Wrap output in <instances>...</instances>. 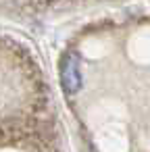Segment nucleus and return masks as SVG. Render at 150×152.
Segmentation results:
<instances>
[{"mask_svg": "<svg viewBox=\"0 0 150 152\" xmlns=\"http://www.w3.org/2000/svg\"><path fill=\"white\" fill-rule=\"evenodd\" d=\"M61 86L67 94H75L81 88V67H79V56L75 52H67L61 58Z\"/></svg>", "mask_w": 150, "mask_h": 152, "instance_id": "f257e3e1", "label": "nucleus"}]
</instances>
